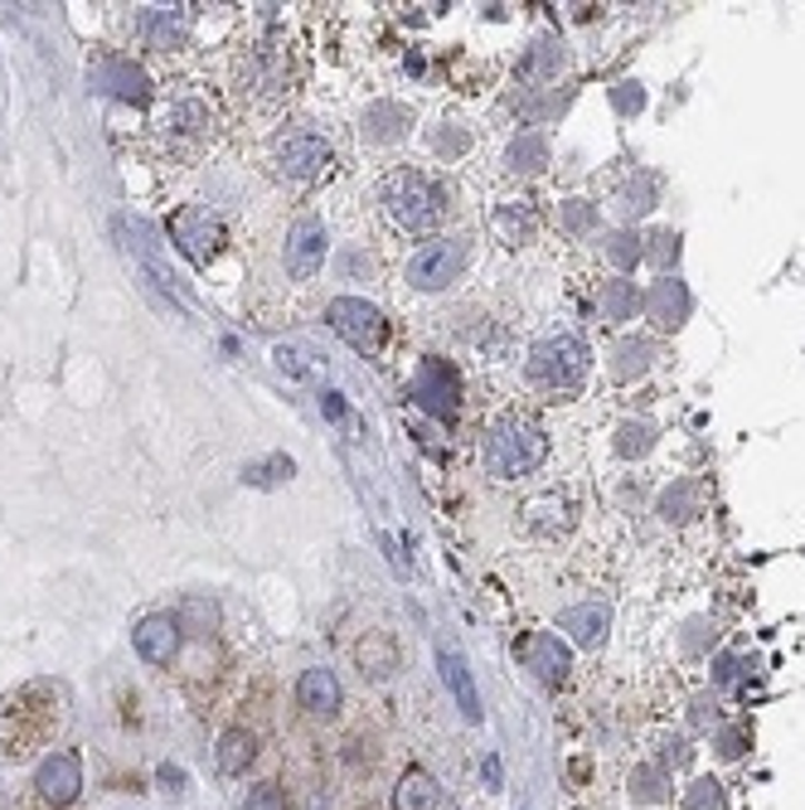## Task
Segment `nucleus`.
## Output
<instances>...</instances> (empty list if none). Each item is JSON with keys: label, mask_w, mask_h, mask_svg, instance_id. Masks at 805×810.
<instances>
[{"label": "nucleus", "mask_w": 805, "mask_h": 810, "mask_svg": "<svg viewBox=\"0 0 805 810\" xmlns=\"http://www.w3.org/2000/svg\"><path fill=\"white\" fill-rule=\"evenodd\" d=\"M640 102H646V98H640V88L630 92V83H622V92H616V108L630 112V108H640Z\"/></svg>", "instance_id": "e433bc0d"}, {"label": "nucleus", "mask_w": 805, "mask_h": 810, "mask_svg": "<svg viewBox=\"0 0 805 810\" xmlns=\"http://www.w3.org/2000/svg\"><path fill=\"white\" fill-rule=\"evenodd\" d=\"M607 252H612L616 262H622V268H630V262H640V258H646V248H640V243H636V238H630V233H612Z\"/></svg>", "instance_id": "c85d7f7f"}, {"label": "nucleus", "mask_w": 805, "mask_h": 810, "mask_svg": "<svg viewBox=\"0 0 805 810\" xmlns=\"http://www.w3.org/2000/svg\"><path fill=\"white\" fill-rule=\"evenodd\" d=\"M646 307V316L655 326H665V330H675L684 316H689V291H684L679 282H669V277H660V282L650 287V297L640 301Z\"/></svg>", "instance_id": "dca6fc26"}, {"label": "nucleus", "mask_w": 805, "mask_h": 810, "mask_svg": "<svg viewBox=\"0 0 805 810\" xmlns=\"http://www.w3.org/2000/svg\"><path fill=\"white\" fill-rule=\"evenodd\" d=\"M88 73H92V88L112 92V98H127V102H146V98H151V83H146V73L137 69V63L117 59V54H102Z\"/></svg>", "instance_id": "9b49d317"}, {"label": "nucleus", "mask_w": 805, "mask_h": 810, "mask_svg": "<svg viewBox=\"0 0 805 810\" xmlns=\"http://www.w3.org/2000/svg\"><path fill=\"white\" fill-rule=\"evenodd\" d=\"M252 757H258V738H252L248 728H223V738H219V772L223 777L248 772Z\"/></svg>", "instance_id": "aec40b11"}, {"label": "nucleus", "mask_w": 805, "mask_h": 810, "mask_svg": "<svg viewBox=\"0 0 805 810\" xmlns=\"http://www.w3.org/2000/svg\"><path fill=\"white\" fill-rule=\"evenodd\" d=\"M694 504V486H679V490H669V496L660 500V510H665V520H684V510Z\"/></svg>", "instance_id": "7c9ffc66"}, {"label": "nucleus", "mask_w": 805, "mask_h": 810, "mask_svg": "<svg viewBox=\"0 0 805 810\" xmlns=\"http://www.w3.org/2000/svg\"><path fill=\"white\" fill-rule=\"evenodd\" d=\"M320 413L340 422V418H345V398H340V393H320Z\"/></svg>", "instance_id": "c9c22d12"}, {"label": "nucleus", "mask_w": 805, "mask_h": 810, "mask_svg": "<svg viewBox=\"0 0 805 810\" xmlns=\"http://www.w3.org/2000/svg\"><path fill=\"white\" fill-rule=\"evenodd\" d=\"M433 146H437L441 156H456V151H461V146H466V137H441V131H437V141H433Z\"/></svg>", "instance_id": "4c0bfd02"}, {"label": "nucleus", "mask_w": 805, "mask_h": 810, "mask_svg": "<svg viewBox=\"0 0 805 810\" xmlns=\"http://www.w3.org/2000/svg\"><path fill=\"white\" fill-rule=\"evenodd\" d=\"M544 457H548V437H544V428H534L529 418H505L486 442V467H490V476H500V481L529 476Z\"/></svg>", "instance_id": "f257e3e1"}, {"label": "nucleus", "mask_w": 805, "mask_h": 810, "mask_svg": "<svg viewBox=\"0 0 805 810\" xmlns=\"http://www.w3.org/2000/svg\"><path fill=\"white\" fill-rule=\"evenodd\" d=\"M558 627L568 631L578 646H597L602 636H607V627H612V612H607V607H597V602H587V607H568V612L558 617Z\"/></svg>", "instance_id": "f3484780"}, {"label": "nucleus", "mask_w": 805, "mask_h": 810, "mask_svg": "<svg viewBox=\"0 0 805 810\" xmlns=\"http://www.w3.org/2000/svg\"><path fill=\"white\" fill-rule=\"evenodd\" d=\"M394 810H437V781L427 777L423 767L402 772L398 787H394Z\"/></svg>", "instance_id": "a211bd4d"}, {"label": "nucleus", "mask_w": 805, "mask_h": 810, "mask_svg": "<svg viewBox=\"0 0 805 810\" xmlns=\"http://www.w3.org/2000/svg\"><path fill=\"white\" fill-rule=\"evenodd\" d=\"M244 810H287V796H281L277 781H262V787H252V791H248Z\"/></svg>", "instance_id": "cd10ccee"}, {"label": "nucleus", "mask_w": 805, "mask_h": 810, "mask_svg": "<svg viewBox=\"0 0 805 810\" xmlns=\"http://www.w3.org/2000/svg\"><path fill=\"white\" fill-rule=\"evenodd\" d=\"M340 680H335V670H326V666H316V670H306L301 680H297V703L306 713H316V719H335L340 713Z\"/></svg>", "instance_id": "2eb2a0df"}, {"label": "nucleus", "mask_w": 805, "mask_h": 810, "mask_svg": "<svg viewBox=\"0 0 805 810\" xmlns=\"http://www.w3.org/2000/svg\"><path fill=\"white\" fill-rule=\"evenodd\" d=\"M170 238H176V248L195 262V268H205L213 252L223 248V223L213 219L205 204H185L170 214Z\"/></svg>", "instance_id": "39448f33"}, {"label": "nucleus", "mask_w": 805, "mask_h": 810, "mask_svg": "<svg viewBox=\"0 0 805 810\" xmlns=\"http://www.w3.org/2000/svg\"><path fill=\"white\" fill-rule=\"evenodd\" d=\"M146 30H151L156 44H166V39H180L185 34V16L170 20V10H151V16H146Z\"/></svg>", "instance_id": "bb28decb"}, {"label": "nucleus", "mask_w": 805, "mask_h": 810, "mask_svg": "<svg viewBox=\"0 0 805 810\" xmlns=\"http://www.w3.org/2000/svg\"><path fill=\"white\" fill-rule=\"evenodd\" d=\"M160 781H166V791H180L185 772H180V767H160Z\"/></svg>", "instance_id": "58836bf2"}, {"label": "nucleus", "mask_w": 805, "mask_h": 810, "mask_svg": "<svg viewBox=\"0 0 805 810\" xmlns=\"http://www.w3.org/2000/svg\"><path fill=\"white\" fill-rule=\"evenodd\" d=\"M185 617L199 621V627H213V621H219V607L205 602V597H190V602H185Z\"/></svg>", "instance_id": "2f4dec72"}, {"label": "nucleus", "mask_w": 805, "mask_h": 810, "mask_svg": "<svg viewBox=\"0 0 805 810\" xmlns=\"http://www.w3.org/2000/svg\"><path fill=\"white\" fill-rule=\"evenodd\" d=\"M384 209H388V219H394L398 229L423 233L447 214V194H441V184L402 170V176H388V184H384Z\"/></svg>", "instance_id": "f03ea898"}, {"label": "nucleus", "mask_w": 805, "mask_h": 810, "mask_svg": "<svg viewBox=\"0 0 805 810\" xmlns=\"http://www.w3.org/2000/svg\"><path fill=\"white\" fill-rule=\"evenodd\" d=\"M326 321H330L335 336H340L345 344H355L359 354H379L384 340H388L384 311L369 307V301H359V297H335L326 307Z\"/></svg>", "instance_id": "20e7f679"}, {"label": "nucleus", "mask_w": 805, "mask_h": 810, "mask_svg": "<svg viewBox=\"0 0 805 810\" xmlns=\"http://www.w3.org/2000/svg\"><path fill=\"white\" fill-rule=\"evenodd\" d=\"M359 660V674H369V680H388V674L398 670V646L388 641V636H365L355 650Z\"/></svg>", "instance_id": "412c9836"}, {"label": "nucleus", "mask_w": 805, "mask_h": 810, "mask_svg": "<svg viewBox=\"0 0 805 810\" xmlns=\"http://www.w3.org/2000/svg\"><path fill=\"white\" fill-rule=\"evenodd\" d=\"M437 670H441V680H447V689L456 694V709H461V719L466 723H480V694H476V684H471V670H466L461 650L437 646Z\"/></svg>", "instance_id": "4468645a"}, {"label": "nucleus", "mask_w": 805, "mask_h": 810, "mask_svg": "<svg viewBox=\"0 0 805 810\" xmlns=\"http://www.w3.org/2000/svg\"><path fill=\"white\" fill-rule=\"evenodd\" d=\"M330 166V146L320 137H287L277 146V170L291 180H311Z\"/></svg>", "instance_id": "ddd939ff"}, {"label": "nucleus", "mask_w": 805, "mask_h": 810, "mask_svg": "<svg viewBox=\"0 0 805 810\" xmlns=\"http://www.w3.org/2000/svg\"><path fill=\"white\" fill-rule=\"evenodd\" d=\"M650 437L655 432L646 428V422H626V428H622V451H626V457H636V451H650Z\"/></svg>", "instance_id": "c756f323"}, {"label": "nucleus", "mask_w": 805, "mask_h": 810, "mask_svg": "<svg viewBox=\"0 0 805 810\" xmlns=\"http://www.w3.org/2000/svg\"><path fill=\"white\" fill-rule=\"evenodd\" d=\"M34 787H39V796H44L49 806H69L78 791H83V762H78V752H49L44 762H39V772H34Z\"/></svg>", "instance_id": "6e6552de"}, {"label": "nucleus", "mask_w": 805, "mask_h": 810, "mask_svg": "<svg viewBox=\"0 0 805 810\" xmlns=\"http://www.w3.org/2000/svg\"><path fill=\"white\" fill-rule=\"evenodd\" d=\"M650 364V344L640 340H626L622 350H616V374H640V369Z\"/></svg>", "instance_id": "a878e982"}, {"label": "nucleus", "mask_w": 805, "mask_h": 810, "mask_svg": "<svg viewBox=\"0 0 805 810\" xmlns=\"http://www.w3.org/2000/svg\"><path fill=\"white\" fill-rule=\"evenodd\" d=\"M291 457H272V461H262V467H248V481L252 486H277V481H291Z\"/></svg>", "instance_id": "393cba45"}, {"label": "nucleus", "mask_w": 805, "mask_h": 810, "mask_svg": "<svg viewBox=\"0 0 805 810\" xmlns=\"http://www.w3.org/2000/svg\"><path fill=\"white\" fill-rule=\"evenodd\" d=\"M365 131L374 141H394L408 131V108H394V102H374L365 112Z\"/></svg>", "instance_id": "4be33fe9"}, {"label": "nucleus", "mask_w": 805, "mask_h": 810, "mask_svg": "<svg viewBox=\"0 0 805 810\" xmlns=\"http://www.w3.org/2000/svg\"><path fill=\"white\" fill-rule=\"evenodd\" d=\"M587 374V344L578 336H554V340H539L529 354V379L544 383V389H578Z\"/></svg>", "instance_id": "7ed1b4c3"}, {"label": "nucleus", "mask_w": 805, "mask_h": 810, "mask_svg": "<svg viewBox=\"0 0 805 810\" xmlns=\"http://www.w3.org/2000/svg\"><path fill=\"white\" fill-rule=\"evenodd\" d=\"M509 166H515V170H544V166H548V146H544V137L525 131V137L509 146Z\"/></svg>", "instance_id": "5701e85b"}, {"label": "nucleus", "mask_w": 805, "mask_h": 810, "mask_svg": "<svg viewBox=\"0 0 805 810\" xmlns=\"http://www.w3.org/2000/svg\"><path fill=\"white\" fill-rule=\"evenodd\" d=\"M461 268H466V238H441V243L423 248L408 262V282L418 291H441L461 277Z\"/></svg>", "instance_id": "423d86ee"}, {"label": "nucleus", "mask_w": 805, "mask_h": 810, "mask_svg": "<svg viewBox=\"0 0 805 810\" xmlns=\"http://www.w3.org/2000/svg\"><path fill=\"white\" fill-rule=\"evenodd\" d=\"M320 262H326V223L316 219H297L287 233V272L306 282V277L320 272Z\"/></svg>", "instance_id": "1a4fd4ad"}, {"label": "nucleus", "mask_w": 805, "mask_h": 810, "mask_svg": "<svg viewBox=\"0 0 805 810\" xmlns=\"http://www.w3.org/2000/svg\"><path fill=\"white\" fill-rule=\"evenodd\" d=\"M650 190H655L650 180H640V190L630 184V194H626V199H630V209H636V214H640V209H650Z\"/></svg>", "instance_id": "f704fd0d"}, {"label": "nucleus", "mask_w": 805, "mask_h": 810, "mask_svg": "<svg viewBox=\"0 0 805 810\" xmlns=\"http://www.w3.org/2000/svg\"><path fill=\"white\" fill-rule=\"evenodd\" d=\"M408 393L437 418H456V408H461V379H456V369L441 364V360H427Z\"/></svg>", "instance_id": "0eeeda50"}, {"label": "nucleus", "mask_w": 805, "mask_h": 810, "mask_svg": "<svg viewBox=\"0 0 805 810\" xmlns=\"http://www.w3.org/2000/svg\"><path fill=\"white\" fill-rule=\"evenodd\" d=\"M597 311L607 316V321H636V311H640V291H636V282H626V277H616V282H602V291H597Z\"/></svg>", "instance_id": "6ab92c4d"}, {"label": "nucleus", "mask_w": 805, "mask_h": 810, "mask_svg": "<svg viewBox=\"0 0 805 810\" xmlns=\"http://www.w3.org/2000/svg\"><path fill=\"white\" fill-rule=\"evenodd\" d=\"M655 258H660V262L679 258V238H675V233H660V238H655Z\"/></svg>", "instance_id": "72a5a7b5"}, {"label": "nucleus", "mask_w": 805, "mask_h": 810, "mask_svg": "<svg viewBox=\"0 0 805 810\" xmlns=\"http://www.w3.org/2000/svg\"><path fill=\"white\" fill-rule=\"evenodd\" d=\"M587 223H593V209L583 204V199H573L568 209H563V229H573V233H583Z\"/></svg>", "instance_id": "473e14b6"}, {"label": "nucleus", "mask_w": 805, "mask_h": 810, "mask_svg": "<svg viewBox=\"0 0 805 810\" xmlns=\"http://www.w3.org/2000/svg\"><path fill=\"white\" fill-rule=\"evenodd\" d=\"M277 364H281V374L306 379L316 369V354L306 350V344H277Z\"/></svg>", "instance_id": "b1692460"}, {"label": "nucleus", "mask_w": 805, "mask_h": 810, "mask_svg": "<svg viewBox=\"0 0 805 810\" xmlns=\"http://www.w3.org/2000/svg\"><path fill=\"white\" fill-rule=\"evenodd\" d=\"M519 660H525V666L539 674L544 684H558L563 674H568V666H573L568 646H563L554 631H534V636H525V641H519Z\"/></svg>", "instance_id": "f8f14e48"}, {"label": "nucleus", "mask_w": 805, "mask_h": 810, "mask_svg": "<svg viewBox=\"0 0 805 810\" xmlns=\"http://www.w3.org/2000/svg\"><path fill=\"white\" fill-rule=\"evenodd\" d=\"M180 617H141L131 641H137V656L146 666H170L180 656Z\"/></svg>", "instance_id": "9d476101"}]
</instances>
